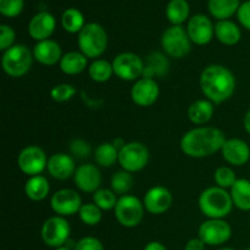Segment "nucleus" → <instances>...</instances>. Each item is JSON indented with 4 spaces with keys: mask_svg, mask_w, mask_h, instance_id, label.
Wrapping results in <instances>:
<instances>
[{
    "mask_svg": "<svg viewBox=\"0 0 250 250\" xmlns=\"http://www.w3.org/2000/svg\"><path fill=\"white\" fill-rule=\"evenodd\" d=\"M226 142L224 132L216 127H195L181 138V150L189 158L202 159L221 151Z\"/></svg>",
    "mask_w": 250,
    "mask_h": 250,
    "instance_id": "obj_1",
    "label": "nucleus"
},
{
    "mask_svg": "<svg viewBox=\"0 0 250 250\" xmlns=\"http://www.w3.org/2000/svg\"><path fill=\"white\" fill-rule=\"evenodd\" d=\"M200 88L208 100L221 104L233 95L236 78L231 70L222 65H210L200 75Z\"/></svg>",
    "mask_w": 250,
    "mask_h": 250,
    "instance_id": "obj_2",
    "label": "nucleus"
},
{
    "mask_svg": "<svg viewBox=\"0 0 250 250\" xmlns=\"http://www.w3.org/2000/svg\"><path fill=\"white\" fill-rule=\"evenodd\" d=\"M199 209L208 219H224L231 214L233 202L231 194L221 187H210L199 195Z\"/></svg>",
    "mask_w": 250,
    "mask_h": 250,
    "instance_id": "obj_3",
    "label": "nucleus"
},
{
    "mask_svg": "<svg viewBox=\"0 0 250 250\" xmlns=\"http://www.w3.org/2000/svg\"><path fill=\"white\" fill-rule=\"evenodd\" d=\"M78 46L83 55L88 59H97L104 54L107 48V33L102 24L97 22L85 23L78 33Z\"/></svg>",
    "mask_w": 250,
    "mask_h": 250,
    "instance_id": "obj_4",
    "label": "nucleus"
},
{
    "mask_svg": "<svg viewBox=\"0 0 250 250\" xmlns=\"http://www.w3.org/2000/svg\"><path fill=\"white\" fill-rule=\"evenodd\" d=\"M33 59V53L26 45L15 44L2 54V70L12 78L22 77L31 70Z\"/></svg>",
    "mask_w": 250,
    "mask_h": 250,
    "instance_id": "obj_5",
    "label": "nucleus"
},
{
    "mask_svg": "<svg viewBox=\"0 0 250 250\" xmlns=\"http://www.w3.org/2000/svg\"><path fill=\"white\" fill-rule=\"evenodd\" d=\"M143 202L134 195H122L119 198L117 204L115 207V217L120 225L127 229H133L138 226L144 216Z\"/></svg>",
    "mask_w": 250,
    "mask_h": 250,
    "instance_id": "obj_6",
    "label": "nucleus"
},
{
    "mask_svg": "<svg viewBox=\"0 0 250 250\" xmlns=\"http://www.w3.org/2000/svg\"><path fill=\"white\" fill-rule=\"evenodd\" d=\"M161 46L171 58L182 59L189 54L192 41L182 26H171L161 36Z\"/></svg>",
    "mask_w": 250,
    "mask_h": 250,
    "instance_id": "obj_7",
    "label": "nucleus"
},
{
    "mask_svg": "<svg viewBox=\"0 0 250 250\" xmlns=\"http://www.w3.org/2000/svg\"><path fill=\"white\" fill-rule=\"evenodd\" d=\"M149 161V150L141 142L126 143L119 151V164L127 172H138L143 170Z\"/></svg>",
    "mask_w": 250,
    "mask_h": 250,
    "instance_id": "obj_8",
    "label": "nucleus"
},
{
    "mask_svg": "<svg viewBox=\"0 0 250 250\" xmlns=\"http://www.w3.org/2000/svg\"><path fill=\"white\" fill-rule=\"evenodd\" d=\"M71 226L62 216H51L44 221L41 229V236L45 246L51 248L62 247L70 238Z\"/></svg>",
    "mask_w": 250,
    "mask_h": 250,
    "instance_id": "obj_9",
    "label": "nucleus"
},
{
    "mask_svg": "<svg viewBox=\"0 0 250 250\" xmlns=\"http://www.w3.org/2000/svg\"><path fill=\"white\" fill-rule=\"evenodd\" d=\"M114 73L122 81H138L144 75L146 65L139 55L134 53H121L112 61Z\"/></svg>",
    "mask_w": 250,
    "mask_h": 250,
    "instance_id": "obj_10",
    "label": "nucleus"
},
{
    "mask_svg": "<svg viewBox=\"0 0 250 250\" xmlns=\"http://www.w3.org/2000/svg\"><path fill=\"white\" fill-rule=\"evenodd\" d=\"M17 165L24 175L29 177L38 176L46 168L48 158L42 148L37 146H28L20 151Z\"/></svg>",
    "mask_w": 250,
    "mask_h": 250,
    "instance_id": "obj_11",
    "label": "nucleus"
},
{
    "mask_svg": "<svg viewBox=\"0 0 250 250\" xmlns=\"http://www.w3.org/2000/svg\"><path fill=\"white\" fill-rule=\"evenodd\" d=\"M199 238L208 246H221L229 241L232 236V229L222 219H209L199 226Z\"/></svg>",
    "mask_w": 250,
    "mask_h": 250,
    "instance_id": "obj_12",
    "label": "nucleus"
},
{
    "mask_svg": "<svg viewBox=\"0 0 250 250\" xmlns=\"http://www.w3.org/2000/svg\"><path fill=\"white\" fill-rule=\"evenodd\" d=\"M82 205L80 194L70 188L58 190L54 193L50 199V207L53 211L62 217L77 214Z\"/></svg>",
    "mask_w": 250,
    "mask_h": 250,
    "instance_id": "obj_13",
    "label": "nucleus"
},
{
    "mask_svg": "<svg viewBox=\"0 0 250 250\" xmlns=\"http://www.w3.org/2000/svg\"><path fill=\"white\" fill-rule=\"evenodd\" d=\"M187 33L192 43L197 45H207L214 38L215 26L209 17L203 14H197L188 21Z\"/></svg>",
    "mask_w": 250,
    "mask_h": 250,
    "instance_id": "obj_14",
    "label": "nucleus"
},
{
    "mask_svg": "<svg viewBox=\"0 0 250 250\" xmlns=\"http://www.w3.org/2000/svg\"><path fill=\"white\" fill-rule=\"evenodd\" d=\"M160 89L153 78L143 77L136 81L131 89V98L134 104L142 107L151 106L158 100Z\"/></svg>",
    "mask_w": 250,
    "mask_h": 250,
    "instance_id": "obj_15",
    "label": "nucleus"
},
{
    "mask_svg": "<svg viewBox=\"0 0 250 250\" xmlns=\"http://www.w3.org/2000/svg\"><path fill=\"white\" fill-rule=\"evenodd\" d=\"M172 194L167 188L155 186L146 193L143 199L144 208L151 215H161L172 205Z\"/></svg>",
    "mask_w": 250,
    "mask_h": 250,
    "instance_id": "obj_16",
    "label": "nucleus"
},
{
    "mask_svg": "<svg viewBox=\"0 0 250 250\" xmlns=\"http://www.w3.org/2000/svg\"><path fill=\"white\" fill-rule=\"evenodd\" d=\"M75 185L81 192L95 193L100 189L102 185V173L100 170L93 164H83L76 170L73 175Z\"/></svg>",
    "mask_w": 250,
    "mask_h": 250,
    "instance_id": "obj_17",
    "label": "nucleus"
},
{
    "mask_svg": "<svg viewBox=\"0 0 250 250\" xmlns=\"http://www.w3.org/2000/svg\"><path fill=\"white\" fill-rule=\"evenodd\" d=\"M56 27L55 17L48 11H41L34 15L28 23V33L34 41L42 42L49 39Z\"/></svg>",
    "mask_w": 250,
    "mask_h": 250,
    "instance_id": "obj_18",
    "label": "nucleus"
},
{
    "mask_svg": "<svg viewBox=\"0 0 250 250\" xmlns=\"http://www.w3.org/2000/svg\"><path fill=\"white\" fill-rule=\"evenodd\" d=\"M222 158L229 165L243 166L250 160V148L248 144L239 138L226 139L221 149Z\"/></svg>",
    "mask_w": 250,
    "mask_h": 250,
    "instance_id": "obj_19",
    "label": "nucleus"
},
{
    "mask_svg": "<svg viewBox=\"0 0 250 250\" xmlns=\"http://www.w3.org/2000/svg\"><path fill=\"white\" fill-rule=\"evenodd\" d=\"M46 170L55 180L65 181L75 175L77 168L72 156L65 153H55L48 159Z\"/></svg>",
    "mask_w": 250,
    "mask_h": 250,
    "instance_id": "obj_20",
    "label": "nucleus"
},
{
    "mask_svg": "<svg viewBox=\"0 0 250 250\" xmlns=\"http://www.w3.org/2000/svg\"><path fill=\"white\" fill-rule=\"evenodd\" d=\"M33 58L42 65H55V63L60 62L61 58H62L61 46L51 39L38 42L33 48Z\"/></svg>",
    "mask_w": 250,
    "mask_h": 250,
    "instance_id": "obj_21",
    "label": "nucleus"
},
{
    "mask_svg": "<svg viewBox=\"0 0 250 250\" xmlns=\"http://www.w3.org/2000/svg\"><path fill=\"white\" fill-rule=\"evenodd\" d=\"M214 103L208 99L195 100L188 107V119L194 125H205L211 120L214 115Z\"/></svg>",
    "mask_w": 250,
    "mask_h": 250,
    "instance_id": "obj_22",
    "label": "nucleus"
},
{
    "mask_svg": "<svg viewBox=\"0 0 250 250\" xmlns=\"http://www.w3.org/2000/svg\"><path fill=\"white\" fill-rule=\"evenodd\" d=\"M215 36L220 43L225 45H236L241 41L242 32L234 22L229 20H222L215 24Z\"/></svg>",
    "mask_w": 250,
    "mask_h": 250,
    "instance_id": "obj_23",
    "label": "nucleus"
},
{
    "mask_svg": "<svg viewBox=\"0 0 250 250\" xmlns=\"http://www.w3.org/2000/svg\"><path fill=\"white\" fill-rule=\"evenodd\" d=\"M59 65H60V70L63 73L75 76L85 70L88 65V58L83 55L81 51L80 53L78 51H70V53L63 54Z\"/></svg>",
    "mask_w": 250,
    "mask_h": 250,
    "instance_id": "obj_24",
    "label": "nucleus"
},
{
    "mask_svg": "<svg viewBox=\"0 0 250 250\" xmlns=\"http://www.w3.org/2000/svg\"><path fill=\"white\" fill-rule=\"evenodd\" d=\"M50 192V186H49L48 180L43 176H32L27 180L24 185V193L27 198L33 202H42L48 197Z\"/></svg>",
    "mask_w": 250,
    "mask_h": 250,
    "instance_id": "obj_25",
    "label": "nucleus"
},
{
    "mask_svg": "<svg viewBox=\"0 0 250 250\" xmlns=\"http://www.w3.org/2000/svg\"><path fill=\"white\" fill-rule=\"evenodd\" d=\"M232 202L236 208L242 211L250 210V181L246 178H238L231 187L229 192Z\"/></svg>",
    "mask_w": 250,
    "mask_h": 250,
    "instance_id": "obj_26",
    "label": "nucleus"
},
{
    "mask_svg": "<svg viewBox=\"0 0 250 250\" xmlns=\"http://www.w3.org/2000/svg\"><path fill=\"white\" fill-rule=\"evenodd\" d=\"M239 6H241L239 0H209L208 2L210 14L219 21L233 16L234 14H237Z\"/></svg>",
    "mask_w": 250,
    "mask_h": 250,
    "instance_id": "obj_27",
    "label": "nucleus"
},
{
    "mask_svg": "<svg viewBox=\"0 0 250 250\" xmlns=\"http://www.w3.org/2000/svg\"><path fill=\"white\" fill-rule=\"evenodd\" d=\"M189 16V4L187 0H171L166 6V17L172 26H181Z\"/></svg>",
    "mask_w": 250,
    "mask_h": 250,
    "instance_id": "obj_28",
    "label": "nucleus"
},
{
    "mask_svg": "<svg viewBox=\"0 0 250 250\" xmlns=\"http://www.w3.org/2000/svg\"><path fill=\"white\" fill-rule=\"evenodd\" d=\"M119 149L114 143H102L94 151V160L102 167H111L119 161Z\"/></svg>",
    "mask_w": 250,
    "mask_h": 250,
    "instance_id": "obj_29",
    "label": "nucleus"
},
{
    "mask_svg": "<svg viewBox=\"0 0 250 250\" xmlns=\"http://www.w3.org/2000/svg\"><path fill=\"white\" fill-rule=\"evenodd\" d=\"M61 24L68 33H80L83 27L85 26L84 16L78 9L70 7L63 11L62 16H61Z\"/></svg>",
    "mask_w": 250,
    "mask_h": 250,
    "instance_id": "obj_30",
    "label": "nucleus"
},
{
    "mask_svg": "<svg viewBox=\"0 0 250 250\" xmlns=\"http://www.w3.org/2000/svg\"><path fill=\"white\" fill-rule=\"evenodd\" d=\"M88 72H89V77L94 82L104 83L109 81L114 73L112 62L103 60V59H98L90 63L89 67H88Z\"/></svg>",
    "mask_w": 250,
    "mask_h": 250,
    "instance_id": "obj_31",
    "label": "nucleus"
},
{
    "mask_svg": "<svg viewBox=\"0 0 250 250\" xmlns=\"http://www.w3.org/2000/svg\"><path fill=\"white\" fill-rule=\"evenodd\" d=\"M133 187V177L131 172L121 170L117 171L111 177V188L116 194L126 195Z\"/></svg>",
    "mask_w": 250,
    "mask_h": 250,
    "instance_id": "obj_32",
    "label": "nucleus"
},
{
    "mask_svg": "<svg viewBox=\"0 0 250 250\" xmlns=\"http://www.w3.org/2000/svg\"><path fill=\"white\" fill-rule=\"evenodd\" d=\"M168 68V61L160 53H153L148 59V65L144 70V77L151 78L153 75H164Z\"/></svg>",
    "mask_w": 250,
    "mask_h": 250,
    "instance_id": "obj_33",
    "label": "nucleus"
},
{
    "mask_svg": "<svg viewBox=\"0 0 250 250\" xmlns=\"http://www.w3.org/2000/svg\"><path fill=\"white\" fill-rule=\"evenodd\" d=\"M81 221L83 222L87 226H95V225L99 224L102 221V209L99 207L94 204V203H87V204H83L81 207L80 211Z\"/></svg>",
    "mask_w": 250,
    "mask_h": 250,
    "instance_id": "obj_34",
    "label": "nucleus"
},
{
    "mask_svg": "<svg viewBox=\"0 0 250 250\" xmlns=\"http://www.w3.org/2000/svg\"><path fill=\"white\" fill-rule=\"evenodd\" d=\"M116 193L112 189H105L100 188L93 194V203L102 210H111L115 209L117 204Z\"/></svg>",
    "mask_w": 250,
    "mask_h": 250,
    "instance_id": "obj_35",
    "label": "nucleus"
},
{
    "mask_svg": "<svg viewBox=\"0 0 250 250\" xmlns=\"http://www.w3.org/2000/svg\"><path fill=\"white\" fill-rule=\"evenodd\" d=\"M214 180L216 182L217 187H221L224 189L231 188L238 178L236 177V172L229 166H221L217 168L214 173Z\"/></svg>",
    "mask_w": 250,
    "mask_h": 250,
    "instance_id": "obj_36",
    "label": "nucleus"
},
{
    "mask_svg": "<svg viewBox=\"0 0 250 250\" xmlns=\"http://www.w3.org/2000/svg\"><path fill=\"white\" fill-rule=\"evenodd\" d=\"M76 93H77V90H76V88L72 84L60 83V84H56L51 88L50 97L54 102L65 103L72 99L76 95Z\"/></svg>",
    "mask_w": 250,
    "mask_h": 250,
    "instance_id": "obj_37",
    "label": "nucleus"
},
{
    "mask_svg": "<svg viewBox=\"0 0 250 250\" xmlns=\"http://www.w3.org/2000/svg\"><path fill=\"white\" fill-rule=\"evenodd\" d=\"M23 10V0H0V12L5 17H16Z\"/></svg>",
    "mask_w": 250,
    "mask_h": 250,
    "instance_id": "obj_38",
    "label": "nucleus"
},
{
    "mask_svg": "<svg viewBox=\"0 0 250 250\" xmlns=\"http://www.w3.org/2000/svg\"><path fill=\"white\" fill-rule=\"evenodd\" d=\"M16 38L15 31L7 24H1L0 26V50L5 51L12 45H15L14 42Z\"/></svg>",
    "mask_w": 250,
    "mask_h": 250,
    "instance_id": "obj_39",
    "label": "nucleus"
},
{
    "mask_svg": "<svg viewBox=\"0 0 250 250\" xmlns=\"http://www.w3.org/2000/svg\"><path fill=\"white\" fill-rule=\"evenodd\" d=\"M70 150L76 158L84 159L89 155L90 146L83 139H73L70 144Z\"/></svg>",
    "mask_w": 250,
    "mask_h": 250,
    "instance_id": "obj_40",
    "label": "nucleus"
},
{
    "mask_svg": "<svg viewBox=\"0 0 250 250\" xmlns=\"http://www.w3.org/2000/svg\"><path fill=\"white\" fill-rule=\"evenodd\" d=\"M73 250H104V247L95 237H83L75 244Z\"/></svg>",
    "mask_w": 250,
    "mask_h": 250,
    "instance_id": "obj_41",
    "label": "nucleus"
},
{
    "mask_svg": "<svg viewBox=\"0 0 250 250\" xmlns=\"http://www.w3.org/2000/svg\"><path fill=\"white\" fill-rule=\"evenodd\" d=\"M237 17H238V21L241 22L242 26L250 31V0L242 2L238 11H237Z\"/></svg>",
    "mask_w": 250,
    "mask_h": 250,
    "instance_id": "obj_42",
    "label": "nucleus"
},
{
    "mask_svg": "<svg viewBox=\"0 0 250 250\" xmlns=\"http://www.w3.org/2000/svg\"><path fill=\"white\" fill-rule=\"evenodd\" d=\"M205 246L207 244L198 237V238H193L190 241H188V243L186 244L185 250H204Z\"/></svg>",
    "mask_w": 250,
    "mask_h": 250,
    "instance_id": "obj_43",
    "label": "nucleus"
},
{
    "mask_svg": "<svg viewBox=\"0 0 250 250\" xmlns=\"http://www.w3.org/2000/svg\"><path fill=\"white\" fill-rule=\"evenodd\" d=\"M144 250H167L166 247L160 242H150L144 247Z\"/></svg>",
    "mask_w": 250,
    "mask_h": 250,
    "instance_id": "obj_44",
    "label": "nucleus"
},
{
    "mask_svg": "<svg viewBox=\"0 0 250 250\" xmlns=\"http://www.w3.org/2000/svg\"><path fill=\"white\" fill-rule=\"evenodd\" d=\"M243 124H244V128H246V131L250 134V110H248V112H247L246 116H244Z\"/></svg>",
    "mask_w": 250,
    "mask_h": 250,
    "instance_id": "obj_45",
    "label": "nucleus"
},
{
    "mask_svg": "<svg viewBox=\"0 0 250 250\" xmlns=\"http://www.w3.org/2000/svg\"><path fill=\"white\" fill-rule=\"evenodd\" d=\"M55 250H72L71 248H68V247H59V248H56Z\"/></svg>",
    "mask_w": 250,
    "mask_h": 250,
    "instance_id": "obj_46",
    "label": "nucleus"
},
{
    "mask_svg": "<svg viewBox=\"0 0 250 250\" xmlns=\"http://www.w3.org/2000/svg\"><path fill=\"white\" fill-rule=\"evenodd\" d=\"M220 250H234V249H231V248H222V249H220Z\"/></svg>",
    "mask_w": 250,
    "mask_h": 250,
    "instance_id": "obj_47",
    "label": "nucleus"
},
{
    "mask_svg": "<svg viewBox=\"0 0 250 250\" xmlns=\"http://www.w3.org/2000/svg\"><path fill=\"white\" fill-rule=\"evenodd\" d=\"M246 250H250V248H247V249H246Z\"/></svg>",
    "mask_w": 250,
    "mask_h": 250,
    "instance_id": "obj_48",
    "label": "nucleus"
}]
</instances>
